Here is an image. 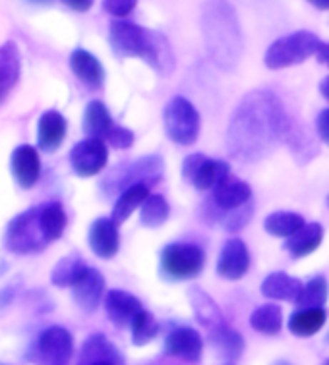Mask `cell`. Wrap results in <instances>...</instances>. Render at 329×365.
I'll return each instance as SVG.
<instances>
[{"mask_svg": "<svg viewBox=\"0 0 329 365\" xmlns=\"http://www.w3.org/2000/svg\"><path fill=\"white\" fill-rule=\"evenodd\" d=\"M328 321V312L323 307L298 309L289 317V331L298 339H310L322 331Z\"/></svg>", "mask_w": 329, "mask_h": 365, "instance_id": "484cf974", "label": "cell"}, {"mask_svg": "<svg viewBox=\"0 0 329 365\" xmlns=\"http://www.w3.org/2000/svg\"><path fill=\"white\" fill-rule=\"evenodd\" d=\"M138 0H103V10L116 20H122L134 12Z\"/></svg>", "mask_w": 329, "mask_h": 365, "instance_id": "74e56055", "label": "cell"}, {"mask_svg": "<svg viewBox=\"0 0 329 365\" xmlns=\"http://www.w3.org/2000/svg\"><path fill=\"white\" fill-rule=\"evenodd\" d=\"M37 350L45 361L53 365H66L74 356V339L64 327H49L41 332L37 340Z\"/></svg>", "mask_w": 329, "mask_h": 365, "instance_id": "8fae6325", "label": "cell"}, {"mask_svg": "<svg viewBox=\"0 0 329 365\" xmlns=\"http://www.w3.org/2000/svg\"><path fill=\"white\" fill-rule=\"evenodd\" d=\"M250 327L260 334L275 336L283 329V312L275 304H265V306L255 307L250 315Z\"/></svg>", "mask_w": 329, "mask_h": 365, "instance_id": "d6a6232c", "label": "cell"}, {"mask_svg": "<svg viewBox=\"0 0 329 365\" xmlns=\"http://www.w3.org/2000/svg\"><path fill=\"white\" fill-rule=\"evenodd\" d=\"M329 298V284L323 277H314L306 284L296 298V306L300 309H312V307H323Z\"/></svg>", "mask_w": 329, "mask_h": 365, "instance_id": "e575fe53", "label": "cell"}, {"mask_svg": "<svg viewBox=\"0 0 329 365\" xmlns=\"http://www.w3.org/2000/svg\"><path fill=\"white\" fill-rule=\"evenodd\" d=\"M250 269V252L241 238H228L217 259V274L225 280H241Z\"/></svg>", "mask_w": 329, "mask_h": 365, "instance_id": "7c38bea8", "label": "cell"}, {"mask_svg": "<svg viewBox=\"0 0 329 365\" xmlns=\"http://www.w3.org/2000/svg\"><path fill=\"white\" fill-rule=\"evenodd\" d=\"M21 76V56L16 43L0 45V106L6 103Z\"/></svg>", "mask_w": 329, "mask_h": 365, "instance_id": "e0dca14e", "label": "cell"}, {"mask_svg": "<svg viewBox=\"0 0 329 365\" xmlns=\"http://www.w3.org/2000/svg\"><path fill=\"white\" fill-rule=\"evenodd\" d=\"M322 365H329V359H328V361H323V364Z\"/></svg>", "mask_w": 329, "mask_h": 365, "instance_id": "c3c4849f", "label": "cell"}, {"mask_svg": "<svg viewBox=\"0 0 329 365\" xmlns=\"http://www.w3.org/2000/svg\"><path fill=\"white\" fill-rule=\"evenodd\" d=\"M113 126V116H111L108 108L103 105L101 101H91L86 106V113H83V132L88 133V138L103 141V138L107 135L108 130Z\"/></svg>", "mask_w": 329, "mask_h": 365, "instance_id": "83f0119b", "label": "cell"}, {"mask_svg": "<svg viewBox=\"0 0 329 365\" xmlns=\"http://www.w3.org/2000/svg\"><path fill=\"white\" fill-rule=\"evenodd\" d=\"M289 130L281 99L269 89H254L242 97L228 120L227 151L241 163H258L275 151Z\"/></svg>", "mask_w": 329, "mask_h": 365, "instance_id": "6da1fadb", "label": "cell"}, {"mask_svg": "<svg viewBox=\"0 0 329 365\" xmlns=\"http://www.w3.org/2000/svg\"><path fill=\"white\" fill-rule=\"evenodd\" d=\"M308 2L318 10H329V0H308Z\"/></svg>", "mask_w": 329, "mask_h": 365, "instance_id": "7bdbcfd3", "label": "cell"}, {"mask_svg": "<svg viewBox=\"0 0 329 365\" xmlns=\"http://www.w3.org/2000/svg\"><path fill=\"white\" fill-rule=\"evenodd\" d=\"M328 207H329V195H328Z\"/></svg>", "mask_w": 329, "mask_h": 365, "instance_id": "681fc988", "label": "cell"}, {"mask_svg": "<svg viewBox=\"0 0 329 365\" xmlns=\"http://www.w3.org/2000/svg\"><path fill=\"white\" fill-rule=\"evenodd\" d=\"M88 242L91 252L99 259H113L121 250V234H118L114 220L107 219V217L93 220V225L89 226Z\"/></svg>", "mask_w": 329, "mask_h": 365, "instance_id": "5bb4252c", "label": "cell"}, {"mask_svg": "<svg viewBox=\"0 0 329 365\" xmlns=\"http://www.w3.org/2000/svg\"><path fill=\"white\" fill-rule=\"evenodd\" d=\"M303 290V282L287 272H271L262 282V294L268 299L279 302H296L298 294Z\"/></svg>", "mask_w": 329, "mask_h": 365, "instance_id": "d4e9b609", "label": "cell"}, {"mask_svg": "<svg viewBox=\"0 0 329 365\" xmlns=\"http://www.w3.org/2000/svg\"><path fill=\"white\" fill-rule=\"evenodd\" d=\"M81 365L89 364H111V365H122V354L116 350V346L113 342H108L107 336L97 332L91 334L83 346H81L80 352Z\"/></svg>", "mask_w": 329, "mask_h": 365, "instance_id": "603a6c76", "label": "cell"}, {"mask_svg": "<svg viewBox=\"0 0 329 365\" xmlns=\"http://www.w3.org/2000/svg\"><path fill=\"white\" fill-rule=\"evenodd\" d=\"M314 56H316L320 64H325V66H329V43H322Z\"/></svg>", "mask_w": 329, "mask_h": 365, "instance_id": "b9f144b4", "label": "cell"}, {"mask_svg": "<svg viewBox=\"0 0 329 365\" xmlns=\"http://www.w3.org/2000/svg\"><path fill=\"white\" fill-rule=\"evenodd\" d=\"M39 222L41 230L45 234L49 244L61 238L64 228H66V212H64L62 203L51 201V203L39 205Z\"/></svg>", "mask_w": 329, "mask_h": 365, "instance_id": "f546056e", "label": "cell"}, {"mask_svg": "<svg viewBox=\"0 0 329 365\" xmlns=\"http://www.w3.org/2000/svg\"><path fill=\"white\" fill-rule=\"evenodd\" d=\"M149 195V187L148 186H132L124 190V192L118 195V200L113 207V217L111 219L114 220V225H121V222H126L132 212L136 209H140L141 203L148 200Z\"/></svg>", "mask_w": 329, "mask_h": 365, "instance_id": "1f68e13d", "label": "cell"}, {"mask_svg": "<svg viewBox=\"0 0 329 365\" xmlns=\"http://www.w3.org/2000/svg\"><path fill=\"white\" fill-rule=\"evenodd\" d=\"M10 166H12L14 180L18 182L20 187L29 190V187H34L37 184V180L41 176V159L35 147H16L12 159H10Z\"/></svg>", "mask_w": 329, "mask_h": 365, "instance_id": "2e32d148", "label": "cell"}, {"mask_svg": "<svg viewBox=\"0 0 329 365\" xmlns=\"http://www.w3.org/2000/svg\"><path fill=\"white\" fill-rule=\"evenodd\" d=\"M320 93H322L323 97L329 101V76L328 78H323L322 83H320Z\"/></svg>", "mask_w": 329, "mask_h": 365, "instance_id": "ee69618b", "label": "cell"}, {"mask_svg": "<svg viewBox=\"0 0 329 365\" xmlns=\"http://www.w3.org/2000/svg\"><path fill=\"white\" fill-rule=\"evenodd\" d=\"M225 365H235V364H225Z\"/></svg>", "mask_w": 329, "mask_h": 365, "instance_id": "f907efd6", "label": "cell"}, {"mask_svg": "<svg viewBox=\"0 0 329 365\" xmlns=\"http://www.w3.org/2000/svg\"><path fill=\"white\" fill-rule=\"evenodd\" d=\"M130 327H132V342L136 346L149 344L159 334V323H157V319L149 312H146V309H140V312L136 313V317L132 319Z\"/></svg>", "mask_w": 329, "mask_h": 365, "instance_id": "d590c367", "label": "cell"}, {"mask_svg": "<svg viewBox=\"0 0 329 365\" xmlns=\"http://www.w3.org/2000/svg\"><path fill=\"white\" fill-rule=\"evenodd\" d=\"M14 298H16V284L6 286V288L0 292V307H6Z\"/></svg>", "mask_w": 329, "mask_h": 365, "instance_id": "60d3db41", "label": "cell"}, {"mask_svg": "<svg viewBox=\"0 0 329 365\" xmlns=\"http://www.w3.org/2000/svg\"><path fill=\"white\" fill-rule=\"evenodd\" d=\"M323 242V226L320 222H310L304 225L296 234L285 242V250L290 253L293 259H303L314 253Z\"/></svg>", "mask_w": 329, "mask_h": 365, "instance_id": "cb8c5ba5", "label": "cell"}, {"mask_svg": "<svg viewBox=\"0 0 329 365\" xmlns=\"http://www.w3.org/2000/svg\"><path fill=\"white\" fill-rule=\"evenodd\" d=\"M252 201V187L238 178L228 176L213 190L211 203L221 211H235L238 207L246 205Z\"/></svg>", "mask_w": 329, "mask_h": 365, "instance_id": "44dd1931", "label": "cell"}, {"mask_svg": "<svg viewBox=\"0 0 329 365\" xmlns=\"http://www.w3.org/2000/svg\"><path fill=\"white\" fill-rule=\"evenodd\" d=\"M88 269L89 267L86 265V261L81 259L78 253H70V255L62 257V259L54 265L53 274H51V282H53L56 288H72Z\"/></svg>", "mask_w": 329, "mask_h": 365, "instance_id": "f1b7e54d", "label": "cell"}, {"mask_svg": "<svg viewBox=\"0 0 329 365\" xmlns=\"http://www.w3.org/2000/svg\"><path fill=\"white\" fill-rule=\"evenodd\" d=\"M66 118L59 110H45L41 114L39 126H37V145L45 153L59 151L66 138Z\"/></svg>", "mask_w": 329, "mask_h": 365, "instance_id": "d6986e66", "label": "cell"}, {"mask_svg": "<svg viewBox=\"0 0 329 365\" xmlns=\"http://www.w3.org/2000/svg\"><path fill=\"white\" fill-rule=\"evenodd\" d=\"M163 126L167 138L176 145H194L200 138V113L186 97L176 95L168 101L163 110Z\"/></svg>", "mask_w": 329, "mask_h": 365, "instance_id": "8992f818", "label": "cell"}, {"mask_svg": "<svg viewBox=\"0 0 329 365\" xmlns=\"http://www.w3.org/2000/svg\"><path fill=\"white\" fill-rule=\"evenodd\" d=\"M306 225L303 215L293 211H277L271 212L269 217L263 220V228L269 236H275V238H290L293 234H296L303 226Z\"/></svg>", "mask_w": 329, "mask_h": 365, "instance_id": "4dcf8cb0", "label": "cell"}, {"mask_svg": "<svg viewBox=\"0 0 329 365\" xmlns=\"http://www.w3.org/2000/svg\"><path fill=\"white\" fill-rule=\"evenodd\" d=\"M70 70L76 78L83 81L91 89H101L105 83V68L101 60L86 51V48H76L70 54Z\"/></svg>", "mask_w": 329, "mask_h": 365, "instance_id": "ffe728a7", "label": "cell"}, {"mask_svg": "<svg viewBox=\"0 0 329 365\" xmlns=\"http://www.w3.org/2000/svg\"><path fill=\"white\" fill-rule=\"evenodd\" d=\"M320 45L322 41L312 31H295V34L283 35L269 45L263 62L269 70L296 66L303 64L310 56H314Z\"/></svg>", "mask_w": 329, "mask_h": 365, "instance_id": "5b68a950", "label": "cell"}, {"mask_svg": "<svg viewBox=\"0 0 329 365\" xmlns=\"http://www.w3.org/2000/svg\"><path fill=\"white\" fill-rule=\"evenodd\" d=\"M29 4H49L51 0H27Z\"/></svg>", "mask_w": 329, "mask_h": 365, "instance_id": "f6af8a7d", "label": "cell"}, {"mask_svg": "<svg viewBox=\"0 0 329 365\" xmlns=\"http://www.w3.org/2000/svg\"><path fill=\"white\" fill-rule=\"evenodd\" d=\"M188 299L190 306L194 309V315L198 319V323L203 325L209 332L216 331L219 327L227 325L225 323V317H223L221 307L217 306L216 299L211 298L206 290L198 288V286H192L188 290Z\"/></svg>", "mask_w": 329, "mask_h": 365, "instance_id": "7402d4cb", "label": "cell"}, {"mask_svg": "<svg viewBox=\"0 0 329 365\" xmlns=\"http://www.w3.org/2000/svg\"><path fill=\"white\" fill-rule=\"evenodd\" d=\"M4 244L8 252L16 255L39 253L49 246L47 238L41 230L39 207H31L10 220L6 234H4Z\"/></svg>", "mask_w": 329, "mask_h": 365, "instance_id": "52a82bcc", "label": "cell"}, {"mask_svg": "<svg viewBox=\"0 0 329 365\" xmlns=\"http://www.w3.org/2000/svg\"><path fill=\"white\" fill-rule=\"evenodd\" d=\"M140 309H143V307L134 294L124 292V290H111L105 296V312H107L108 321L118 329L130 325Z\"/></svg>", "mask_w": 329, "mask_h": 365, "instance_id": "ac0fdd59", "label": "cell"}, {"mask_svg": "<svg viewBox=\"0 0 329 365\" xmlns=\"http://www.w3.org/2000/svg\"><path fill=\"white\" fill-rule=\"evenodd\" d=\"M209 340H211V344L216 348V352L228 364L236 361L244 354V339H242V334L227 325L209 332Z\"/></svg>", "mask_w": 329, "mask_h": 365, "instance_id": "4316f807", "label": "cell"}, {"mask_svg": "<svg viewBox=\"0 0 329 365\" xmlns=\"http://www.w3.org/2000/svg\"><path fill=\"white\" fill-rule=\"evenodd\" d=\"M200 27L209 60L225 72L236 70L244 53V35L235 6L228 0H206Z\"/></svg>", "mask_w": 329, "mask_h": 365, "instance_id": "7a4b0ae2", "label": "cell"}, {"mask_svg": "<svg viewBox=\"0 0 329 365\" xmlns=\"http://www.w3.org/2000/svg\"><path fill=\"white\" fill-rule=\"evenodd\" d=\"M316 132L320 140L329 145V108H323L322 113L316 116Z\"/></svg>", "mask_w": 329, "mask_h": 365, "instance_id": "f35d334b", "label": "cell"}, {"mask_svg": "<svg viewBox=\"0 0 329 365\" xmlns=\"http://www.w3.org/2000/svg\"><path fill=\"white\" fill-rule=\"evenodd\" d=\"M105 141V145H111L114 149H130V147L134 145V133L130 132L128 128H122V126H116L114 124L108 133L103 138Z\"/></svg>", "mask_w": 329, "mask_h": 365, "instance_id": "8d00e7d4", "label": "cell"}, {"mask_svg": "<svg viewBox=\"0 0 329 365\" xmlns=\"http://www.w3.org/2000/svg\"><path fill=\"white\" fill-rule=\"evenodd\" d=\"M182 176L200 192H213L223 180L231 176V166L225 160L209 159L202 153H194L182 163Z\"/></svg>", "mask_w": 329, "mask_h": 365, "instance_id": "9c48e42d", "label": "cell"}, {"mask_svg": "<svg viewBox=\"0 0 329 365\" xmlns=\"http://www.w3.org/2000/svg\"><path fill=\"white\" fill-rule=\"evenodd\" d=\"M107 160L108 147L105 145V141L93 140V138H88V140L76 143L72 147V151H70L72 170L81 178H89V176L101 173L103 168L107 166Z\"/></svg>", "mask_w": 329, "mask_h": 365, "instance_id": "30bf717a", "label": "cell"}, {"mask_svg": "<svg viewBox=\"0 0 329 365\" xmlns=\"http://www.w3.org/2000/svg\"><path fill=\"white\" fill-rule=\"evenodd\" d=\"M103 294H105V279H103L101 272L97 271V269H91V267L72 286L74 304L86 313H93L99 307Z\"/></svg>", "mask_w": 329, "mask_h": 365, "instance_id": "9a60e30c", "label": "cell"}, {"mask_svg": "<svg viewBox=\"0 0 329 365\" xmlns=\"http://www.w3.org/2000/svg\"><path fill=\"white\" fill-rule=\"evenodd\" d=\"M206 253L194 244L175 242L161 252V274L167 280H192L203 271Z\"/></svg>", "mask_w": 329, "mask_h": 365, "instance_id": "ba28073f", "label": "cell"}, {"mask_svg": "<svg viewBox=\"0 0 329 365\" xmlns=\"http://www.w3.org/2000/svg\"><path fill=\"white\" fill-rule=\"evenodd\" d=\"M140 209V222L146 228H159L171 217V207L159 193H149L148 200L141 203Z\"/></svg>", "mask_w": 329, "mask_h": 365, "instance_id": "836d02e7", "label": "cell"}, {"mask_svg": "<svg viewBox=\"0 0 329 365\" xmlns=\"http://www.w3.org/2000/svg\"><path fill=\"white\" fill-rule=\"evenodd\" d=\"M89 365H111V364H89Z\"/></svg>", "mask_w": 329, "mask_h": 365, "instance_id": "7dc6e473", "label": "cell"}, {"mask_svg": "<svg viewBox=\"0 0 329 365\" xmlns=\"http://www.w3.org/2000/svg\"><path fill=\"white\" fill-rule=\"evenodd\" d=\"M165 174V165L161 157L157 155H148L132 163H122L114 166L113 170L101 180V190L105 195H121L124 190L132 186H148L159 184Z\"/></svg>", "mask_w": 329, "mask_h": 365, "instance_id": "277c9868", "label": "cell"}, {"mask_svg": "<svg viewBox=\"0 0 329 365\" xmlns=\"http://www.w3.org/2000/svg\"><path fill=\"white\" fill-rule=\"evenodd\" d=\"M273 365H293L290 361H285V359H279V361H275Z\"/></svg>", "mask_w": 329, "mask_h": 365, "instance_id": "bcb514c9", "label": "cell"}, {"mask_svg": "<svg viewBox=\"0 0 329 365\" xmlns=\"http://www.w3.org/2000/svg\"><path fill=\"white\" fill-rule=\"evenodd\" d=\"M165 354L198 364L203 354V339L190 327H178L165 339Z\"/></svg>", "mask_w": 329, "mask_h": 365, "instance_id": "4fadbf2b", "label": "cell"}, {"mask_svg": "<svg viewBox=\"0 0 329 365\" xmlns=\"http://www.w3.org/2000/svg\"><path fill=\"white\" fill-rule=\"evenodd\" d=\"M64 4H66L70 10H74V12H88L93 6L95 0H62Z\"/></svg>", "mask_w": 329, "mask_h": 365, "instance_id": "ab89813d", "label": "cell"}, {"mask_svg": "<svg viewBox=\"0 0 329 365\" xmlns=\"http://www.w3.org/2000/svg\"><path fill=\"white\" fill-rule=\"evenodd\" d=\"M108 43L121 58H141L161 78L175 72L176 60L171 43L159 31H151L134 21L116 20L108 26Z\"/></svg>", "mask_w": 329, "mask_h": 365, "instance_id": "3957f363", "label": "cell"}]
</instances>
